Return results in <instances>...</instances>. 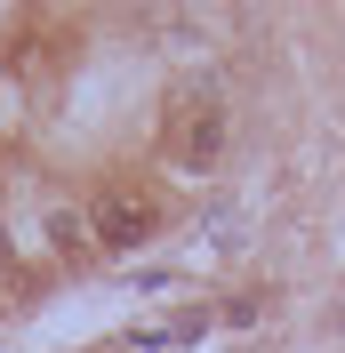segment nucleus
Returning a JSON list of instances; mask_svg holds the SVG:
<instances>
[{"label": "nucleus", "mask_w": 345, "mask_h": 353, "mask_svg": "<svg viewBox=\"0 0 345 353\" xmlns=\"http://www.w3.org/2000/svg\"><path fill=\"white\" fill-rule=\"evenodd\" d=\"M97 233H105L112 249H129V241H145V233H152V209H145V201H129V193H105V201H97Z\"/></svg>", "instance_id": "1"}, {"label": "nucleus", "mask_w": 345, "mask_h": 353, "mask_svg": "<svg viewBox=\"0 0 345 353\" xmlns=\"http://www.w3.org/2000/svg\"><path fill=\"white\" fill-rule=\"evenodd\" d=\"M217 145H225V121H217V112H201V121H185V145H177V153L193 161V169H209Z\"/></svg>", "instance_id": "2"}]
</instances>
